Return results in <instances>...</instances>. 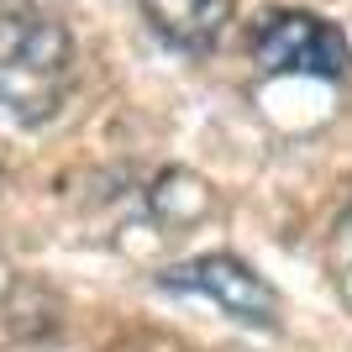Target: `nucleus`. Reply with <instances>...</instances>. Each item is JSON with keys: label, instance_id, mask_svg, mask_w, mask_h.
Returning a JSON list of instances; mask_svg holds the SVG:
<instances>
[{"label": "nucleus", "instance_id": "nucleus-2", "mask_svg": "<svg viewBox=\"0 0 352 352\" xmlns=\"http://www.w3.org/2000/svg\"><path fill=\"white\" fill-rule=\"evenodd\" d=\"M252 58L263 74H300V79H342L347 43L331 21L310 11H274L252 27Z\"/></svg>", "mask_w": 352, "mask_h": 352}, {"label": "nucleus", "instance_id": "nucleus-1", "mask_svg": "<svg viewBox=\"0 0 352 352\" xmlns=\"http://www.w3.org/2000/svg\"><path fill=\"white\" fill-rule=\"evenodd\" d=\"M69 27L43 11H0V121L37 126L58 111L69 74Z\"/></svg>", "mask_w": 352, "mask_h": 352}, {"label": "nucleus", "instance_id": "nucleus-4", "mask_svg": "<svg viewBox=\"0 0 352 352\" xmlns=\"http://www.w3.org/2000/svg\"><path fill=\"white\" fill-rule=\"evenodd\" d=\"M142 16L168 47L200 53L221 37L226 16H232V0H142Z\"/></svg>", "mask_w": 352, "mask_h": 352}, {"label": "nucleus", "instance_id": "nucleus-3", "mask_svg": "<svg viewBox=\"0 0 352 352\" xmlns=\"http://www.w3.org/2000/svg\"><path fill=\"white\" fill-rule=\"evenodd\" d=\"M158 284L179 294H206L210 305H221L236 321H252V326L274 321V289L232 252H210V258H195V263L163 268Z\"/></svg>", "mask_w": 352, "mask_h": 352}]
</instances>
